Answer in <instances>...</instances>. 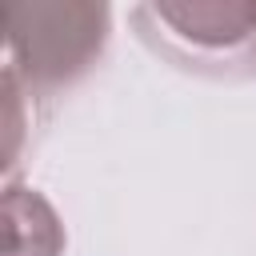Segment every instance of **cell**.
<instances>
[{"label":"cell","instance_id":"cell-1","mask_svg":"<svg viewBox=\"0 0 256 256\" xmlns=\"http://www.w3.org/2000/svg\"><path fill=\"white\" fill-rule=\"evenodd\" d=\"M108 4L84 0H20L4 8L8 32V72L28 84V92H60L80 80L108 40Z\"/></svg>","mask_w":256,"mask_h":256},{"label":"cell","instance_id":"cell-2","mask_svg":"<svg viewBox=\"0 0 256 256\" xmlns=\"http://www.w3.org/2000/svg\"><path fill=\"white\" fill-rule=\"evenodd\" d=\"M136 24H156L144 32H160L156 48L176 60L196 56H236L256 36V0H212V4H140L132 12Z\"/></svg>","mask_w":256,"mask_h":256},{"label":"cell","instance_id":"cell-3","mask_svg":"<svg viewBox=\"0 0 256 256\" xmlns=\"http://www.w3.org/2000/svg\"><path fill=\"white\" fill-rule=\"evenodd\" d=\"M0 212H4V256H60L64 252V224L36 188L8 184Z\"/></svg>","mask_w":256,"mask_h":256}]
</instances>
